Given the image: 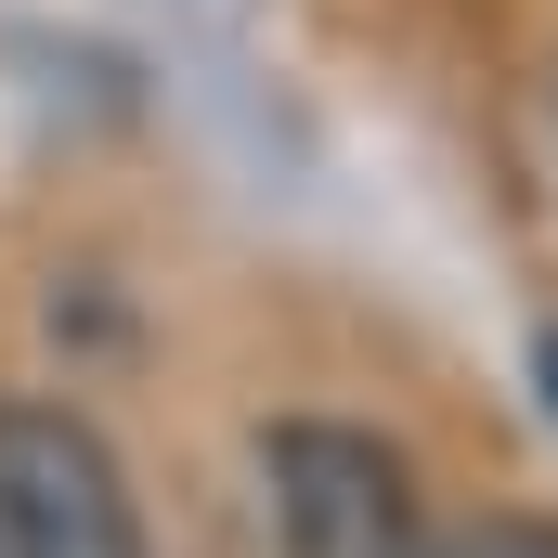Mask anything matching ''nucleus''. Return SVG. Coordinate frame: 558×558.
Returning <instances> with one entry per match:
<instances>
[{
	"label": "nucleus",
	"mask_w": 558,
	"mask_h": 558,
	"mask_svg": "<svg viewBox=\"0 0 558 558\" xmlns=\"http://www.w3.org/2000/svg\"><path fill=\"white\" fill-rule=\"evenodd\" d=\"M0 558H143L131 468L65 403H0Z\"/></svg>",
	"instance_id": "obj_2"
},
{
	"label": "nucleus",
	"mask_w": 558,
	"mask_h": 558,
	"mask_svg": "<svg viewBox=\"0 0 558 558\" xmlns=\"http://www.w3.org/2000/svg\"><path fill=\"white\" fill-rule=\"evenodd\" d=\"M260 481H274L286 558H441L416 520V468L351 416H274L260 428Z\"/></svg>",
	"instance_id": "obj_1"
},
{
	"label": "nucleus",
	"mask_w": 558,
	"mask_h": 558,
	"mask_svg": "<svg viewBox=\"0 0 558 558\" xmlns=\"http://www.w3.org/2000/svg\"><path fill=\"white\" fill-rule=\"evenodd\" d=\"M441 558H558V520H520V507H507V520H468Z\"/></svg>",
	"instance_id": "obj_3"
},
{
	"label": "nucleus",
	"mask_w": 558,
	"mask_h": 558,
	"mask_svg": "<svg viewBox=\"0 0 558 558\" xmlns=\"http://www.w3.org/2000/svg\"><path fill=\"white\" fill-rule=\"evenodd\" d=\"M533 364H546V416H558V338H546V351H533Z\"/></svg>",
	"instance_id": "obj_4"
}]
</instances>
